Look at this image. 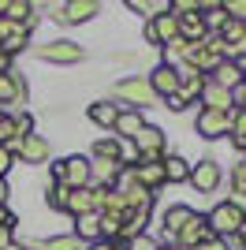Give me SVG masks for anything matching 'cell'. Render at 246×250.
I'll return each mask as SVG.
<instances>
[{
	"mask_svg": "<svg viewBox=\"0 0 246 250\" xmlns=\"http://www.w3.org/2000/svg\"><path fill=\"white\" fill-rule=\"evenodd\" d=\"M112 101L120 104V108H134V112H142V108L157 104L161 97L153 94V86H149V79H145V75H127V79H120V83H116Z\"/></svg>",
	"mask_w": 246,
	"mask_h": 250,
	"instance_id": "cell-1",
	"label": "cell"
},
{
	"mask_svg": "<svg viewBox=\"0 0 246 250\" xmlns=\"http://www.w3.org/2000/svg\"><path fill=\"white\" fill-rule=\"evenodd\" d=\"M52 183H60V187H67V190L93 187V168H90V157L71 153V157H60V161H52Z\"/></svg>",
	"mask_w": 246,
	"mask_h": 250,
	"instance_id": "cell-2",
	"label": "cell"
},
{
	"mask_svg": "<svg viewBox=\"0 0 246 250\" xmlns=\"http://www.w3.org/2000/svg\"><path fill=\"white\" fill-rule=\"evenodd\" d=\"M209 228H213V235H220V239H235L239 231L246 228V209L235 206V202L227 198V202H216L209 213Z\"/></svg>",
	"mask_w": 246,
	"mask_h": 250,
	"instance_id": "cell-3",
	"label": "cell"
},
{
	"mask_svg": "<svg viewBox=\"0 0 246 250\" xmlns=\"http://www.w3.org/2000/svg\"><path fill=\"white\" fill-rule=\"evenodd\" d=\"M8 149H11V157L19 153V161H22V165H45V161L52 157L49 138H45V135H38V131H34L30 138H22V142H8Z\"/></svg>",
	"mask_w": 246,
	"mask_h": 250,
	"instance_id": "cell-4",
	"label": "cell"
},
{
	"mask_svg": "<svg viewBox=\"0 0 246 250\" xmlns=\"http://www.w3.org/2000/svg\"><path fill=\"white\" fill-rule=\"evenodd\" d=\"M194 131L202 138H209V142H216V138H227L231 135V112H213V108H202L194 120Z\"/></svg>",
	"mask_w": 246,
	"mask_h": 250,
	"instance_id": "cell-5",
	"label": "cell"
},
{
	"mask_svg": "<svg viewBox=\"0 0 246 250\" xmlns=\"http://www.w3.org/2000/svg\"><path fill=\"white\" fill-rule=\"evenodd\" d=\"M38 56L45 63H79V60H86V49L67 42V38H56L49 45H38Z\"/></svg>",
	"mask_w": 246,
	"mask_h": 250,
	"instance_id": "cell-6",
	"label": "cell"
},
{
	"mask_svg": "<svg viewBox=\"0 0 246 250\" xmlns=\"http://www.w3.org/2000/svg\"><path fill=\"white\" fill-rule=\"evenodd\" d=\"M220 179H224V168L216 165L213 157H202L198 165H190V187L202 190V194H213L220 187Z\"/></svg>",
	"mask_w": 246,
	"mask_h": 250,
	"instance_id": "cell-7",
	"label": "cell"
},
{
	"mask_svg": "<svg viewBox=\"0 0 246 250\" xmlns=\"http://www.w3.org/2000/svg\"><path fill=\"white\" fill-rule=\"evenodd\" d=\"M93 15H101V0H67V4L56 8V22H63V26L90 22Z\"/></svg>",
	"mask_w": 246,
	"mask_h": 250,
	"instance_id": "cell-8",
	"label": "cell"
},
{
	"mask_svg": "<svg viewBox=\"0 0 246 250\" xmlns=\"http://www.w3.org/2000/svg\"><path fill=\"white\" fill-rule=\"evenodd\" d=\"M175 38H179V19H175L172 11H164V15H157V19L145 22V42L157 45V49L172 45Z\"/></svg>",
	"mask_w": 246,
	"mask_h": 250,
	"instance_id": "cell-9",
	"label": "cell"
},
{
	"mask_svg": "<svg viewBox=\"0 0 246 250\" xmlns=\"http://www.w3.org/2000/svg\"><path fill=\"white\" fill-rule=\"evenodd\" d=\"M213 239V228H209V217H202V213H194V217L186 220V228L175 235V247H186V250H198L202 243Z\"/></svg>",
	"mask_w": 246,
	"mask_h": 250,
	"instance_id": "cell-10",
	"label": "cell"
},
{
	"mask_svg": "<svg viewBox=\"0 0 246 250\" xmlns=\"http://www.w3.org/2000/svg\"><path fill=\"white\" fill-rule=\"evenodd\" d=\"M134 146H138V153H142V161H164V131L161 127H153V124H145L138 135L131 138Z\"/></svg>",
	"mask_w": 246,
	"mask_h": 250,
	"instance_id": "cell-11",
	"label": "cell"
},
{
	"mask_svg": "<svg viewBox=\"0 0 246 250\" xmlns=\"http://www.w3.org/2000/svg\"><path fill=\"white\" fill-rule=\"evenodd\" d=\"M145 79H149V86H153V94L164 97V101L179 94V67H172V63H164V60H161L153 71L145 75Z\"/></svg>",
	"mask_w": 246,
	"mask_h": 250,
	"instance_id": "cell-12",
	"label": "cell"
},
{
	"mask_svg": "<svg viewBox=\"0 0 246 250\" xmlns=\"http://www.w3.org/2000/svg\"><path fill=\"white\" fill-rule=\"evenodd\" d=\"M30 30H34V26H22V22L0 19V49L8 52V56H15V52H22V49H26V45H30Z\"/></svg>",
	"mask_w": 246,
	"mask_h": 250,
	"instance_id": "cell-13",
	"label": "cell"
},
{
	"mask_svg": "<svg viewBox=\"0 0 246 250\" xmlns=\"http://www.w3.org/2000/svg\"><path fill=\"white\" fill-rule=\"evenodd\" d=\"M86 213H101V187L67 190V217H86Z\"/></svg>",
	"mask_w": 246,
	"mask_h": 250,
	"instance_id": "cell-14",
	"label": "cell"
},
{
	"mask_svg": "<svg viewBox=\"0 0 246 250\" xmlns=\"http://www.w3.org/2000/svg\"><path fill=\"white\" fill-rule=\"evenodd\" d=\"M26 97H30V90H26V83H22L19 71L0 75V104H8V108H22Z\"/></svg>",
	"mask_w": 246,
	"mask_h": 250,
	"instance_id": "cell-15",
	"label": "cell"
},
{
	"mask_svg": "<svg viewBox=\"0 0 246 250\" xmlns=\"http://www.w3.org/2000/svg\"><path fill=\"white\" fill-rule=\"evenodd\" d=\"M202 108H213V112H235V94L224 90V86H216V83H205Z\"/></svg>",
	"mask_w": 246,
	"mask_h": 250,
	"instance_id": "cell-16",
	"label": "cell"
},
{
	"mask_svg": "<svg viewBox=\"0 0 246 250\" xmlns=\"http://www.w3.org/2000/svg\"><path fill=\"white\" fill-rule=\"evenodd\" d=\"M205 83H209V79H205L202 71H194V67H179V97H183V101H202V90H205Z\"/></svg>",
	"mask_w": 246,
	"mask_h": 250,
	"instance_id": "cell-17",
	"label": "cell"
},
{
	"mask_svg": "<svg viewBox=\"0 0 246 250\" xmlns=\"http://www.w3.org/2000/svg\"><path fill=\"white\" fill-rule=\"evenodd\" d=\"M190 217H194V209H190V206H168V209L161 213L164 235H168V239H175V235L186 228V220H190Z\"/></svg>",
	"mask_w": 246,
	"mask_h": 250,
	"instance_id": "cell-18",
	"label": "cell"
},
{
	"mask_svg": "<svg viewBox=\"0 0 246 250\" xmlns=\"http://www.w3.org/2000/svg\"><path fill=\"white\" fill-rule=\"evenodd\" d=\"M134 179H138L149 194H157V190L164 187V161H142V165L134 168Z\"/></svg>",
	"mask_w": 246,
	"mask_h": 250,
	"instance_id": "cell-19",
	"label": "cell"
},
{
	"mask_svg": "<svg viewBox=\"0 0 246 250\" xmlns=\"http://www.w3.org/2000/svg\"><path fill=\"white\" fill-rule=\"evenodd\" d=\"M75 239L79 243H101V213H86V217H75Z\"/></svg>",
	"mask_w": 246,
	"mask_h": 250,
	"instance_id": "cell-20",
	"label": "cell"
},
{
	"mask_svg": "<svg viewBox=\"0 0 246 250\" xmlns=\"http://www.w3.org/2000/svg\"><path fill=\"white\" fill-rule=\"evenodd\" d=\"M209 83L224 86V90H239V86H243V67H239L235 60H220V63H216V71L209 75Z\"/></svg>",
	"mask_w": 246,
	"mask_h": 250,
	"instance_id": "cell-21",
	"label": "cell"
},
{
	"mask_svg": "<svg viewBox=\"0 0 246 250\" xmlns=\"http://www.w3.org/2000/svg\"><path fill=\"white\" fill-rule=\"evenodd\" d=\"M145 127V120H142V112H134V108H120V120H116V138H120V142H131L134 135H138V131H142Z\"/></svg>",
	"mask_w": 246,
	"mask_h": 250,
	"instance_id": "cell-22",
	"label": "cell"
},
{
	"mask_svg": "<svg viewBox=\"0 0 246 250\" xmlns=\"http://www.w3.org/2000/svg\"><path fill=\"white\" fill-rule=\"evenodd\" d=\"M90 168H93V179H97L101 190H112L116 179H120V172H123L120 161H97V157H90Z\"/></svg>",
	"mask_w": 246,
	"mask_h": 250,
	"instance_id": "cell-23",
	"label": "cell"
},
{
	"mask_svg": "<svg viewBox=\"0 0 246 250\" xmlns=\"http://www.w3.org/2000/svg\"><path fill=\"white\" fill-rule=\"evenodd\" d=\"M86 116H90L97 127H116V120H120V104H116L112 97H104V101H93L90 108H86Z\"/></svg>",
	"mask_w": 246,
	"mask_h": 250,
	"instance_id": "cell-24",
	"label": "cell"
},
{
	"mask_svg": "<svg viewBox=\"0 0 246 250\" xmlns=\"http://www.w3.org/2000/svg\"><path fill=\"white\" fill-rule=\"evenodd\" d=\"M179 38H183L186 45H202L205 38H209L205 19H202V15H186V19H179Z\"/></svg>",
	"mask_w": 246,
	"mask_h": 250,
	"instance_id": "cell-25",
	"label": "cell"
},
{
	"mask_svg": "<svg viewBox=\"0 0 246 250\" xmlns=\"http://www.w3.org/2000/svg\"><path fill=\"white\" fill-rule=\"evenodd\" d=\"M164 183H190V165H186V157H175V153L164 157Z\"/></svg>",
	"mask_w": 246,
	"mask_h": 250,
	"instance_id": "cell-26",
	"label": "cell"
},
{
	"mask_svg": "<svg viewBox=\"0 0 246 250\" xmlns=\"http://www.w3.org/2000/svg\"><path fill=\"white\" fill-rule=\"evenodd\" d=\"M4 19L22 22V26H34V4L30 0H4Z\"/></svg>",
	"mask_w": 246,
	"mask_h": 250,
	"instance_id": "cell-27",
	"label": "cell"
},
{
	"mask_svg": "<svg viewBox=\"0 0 246 250\" xmlns=\"http://www.w3.org/2000/svg\"><path fill=\"white\" fill-rule=\"evenodd\" d=\"M231 146L239 149V153H246V108H235L231 112Z\"/></svg>",
	"mask_w": 246,
	"mask_h": 250,
	"instance_id": "cell-28",
	"label": "cell"
},
{
	"mask_svg": "<svg viewBox=\"0 0 246 250\" xmlns=\"http://www.w3.org/2000/svg\"><path fill=\"white\" fill-rule=\"evenodd\" d=\"M34 250H82V243L71 235H52V239H34Z\"/></svg>",
	"mask_w": 246,
	"mask_h": 250,
	"instance_id": "cell-29",
	"label": "cell"
},
{
	"mask_svg": "<svg viewBox=\"0 0 246 250\" xmlns=\"http://www.w3.org/2000/svg\"><path fill=\"white\" fill-rule=\"evenodd\" d=\"M216 38H220V42H224L227 49H235V45L246 38V22H239V19H227V26H224L220 34H216Z\"/></svg>",
	"mask_w": 246,
	"mask_h": 250,
	"instance_id": "cell-30",
	"label": "cell"
},
{
	"mask_svg": "<svg viewBox=\"0 0 246 250\" xmlns=\"http://www.w3.org/2000/svg\"><path fill=\"white\" fill-rule=\"evenodd\" d=\"M93 157L97 161H120V138H97L93 142Z\"/></svg>",
	"mask_w": 246,
	"mask_h": 250,
	"instance_id": "cell-31",
	"label": "cell"
},
{
	"mask_svg": "<svg viewBox=\"0 0 246 250\" xmlns=\"http://www.w3.org/2000/svg\"><path fill=\"white\" fill-rule=\"evenodd\" d=\"M11 124H15V138H11V142H22V138H30V135H34V127H38L30 112H15V116H11Z\"/></svg>",
	"mask_w": 246,
	"mask_h": 250,
	"instance_id": "cell-32",
	"label": "cell"
},
{
	"mask_svg": "<svg viewBox=\"0 0 246 250\" xmlns=\"http://www.w3.org/2000/svg\"><path fill=\"white\" fill-rule=\"evenodd\" d=\"M45 202H49V209H56V213H67V187H60V183H49V190H45Z\"/></svg>",
	"mask_w": 246,
	"mask_h": 250,
	"instance_id": "cell-33",
	"label": "cell"
},
{
	"mask_svg": "<svg viewBox=\"0 0 246 250\" xmlns=\"http://www.w3.org/2000/svg\"><path fill=\"white\" fill-rule=\"evenodd\" d=\"M127 8L138 11V15H145V19H157V15L168 11V4H153V0H127Z\"/></svg>",
	"mask_w": 246,
	"mask_h": 250,
	"instance_id": "cell-34",
	"label": "cell"
},
{
	"mask_svg": "<svg viewBox=\"0 0 246 250\" xmlns=\"http://www.w3.org/2000/svg\"><path fill=\"white\" fill-rule=\"evenodd\" d=\"M231 202L246 209V172H243V168L231 172Z\"/></svg>",
	"mask_w": 246,
	"mask_h": 250,
	"instance_id": "cell-35",
	"label": "cell"
},
{
	"mask_svg": "<svg viewBox=\"0 0 246 250\" xmlns=\"http://www.w3.org/2000/svg\"><path fill=\"white\" fill-rule=\"evenodd\" d=\"M11 138H15V124H11V112H8V108H0V146H8Z\"/></svg>",
	"mask_w": 246,
	"mask_h": 250,
	"instance_id": "cell-36",
	"label": "cell"
},
{
	"mask_svg": "<svg viewBox=\"0 0 246 250\" xmlns=\"http://www.w3.org/2000/svg\"><path fill=\"white\" fill-rule=\"evenodd\" d=\"M127 250H161V243H157L153 235L145 231V235H134V239L127 243Z\"/></svg>",
	"mask_w": 246,
	"mask_h": 250,
	"instance_id": "cell-37",
	"label": "cell"
},
{
	"mask_svg": "<svg viewBox=\"0 0 246 250\" xmlns=\"http://www.w3.org/2000/svg\"><path fill=\"white\" fill-rule=\"evenodd\" d=\"M224 11H227V19L246 22V0H227V4H224Z\"/></svg>",
	"mask_w": 246,
	"mask_h": 250,
	"instance_id": "cell-38",
	"label": "cell"
},
{
	"mask_svg": "<svg viewBox=\"0 0 246 250\" xmlns=\"http://www.w3.org/2000/svg\"><path fill=\"white\" fill-rule=\"evenodd\" d=\"M11 172V149L8 146H0V179Z\"/></svg>",
	"mask_w": 246,
	"mask_h": 250,
	"instance_id": "cell-39",
	"label": "cell"
},
{
	"mask_svg": "<svg viewBox=\"0 0 246 250\" xmlns=\"http://www.w3.org/2000/svg\"><path fill=\"white\" fill-rule=\"evenodd\" d=\"M198 250H231V247H227V239H220V235H213V239H209V243H202V247H198Z\"/></svg>",
	"mask_w": 246,
	"mask_h": 250,
	"instance_id": "cell-40",
	"label": "cell"
},
{
	"mask_svg": "<svg viewBox=\"0 0 246 250\" xmlns=\"http://www.w3.org/2000/svg\"><path fill=\"white\" fill-rule=\"evenodd\" d=\"M0 228H15V213L8 206H0Z\"/></svg>",
	"mask_w": 246,
	"mask_h": 250,
	"instance_id": "cell-41",
	"label": "cell"
},
{
	"mask_svg": "<svg viewBox=\"0 0 246 250\" xmlns=\"http://www.w3.org/2000/svg\"><path fill=\"white\" fill-rule=\"evenodd\" d=\"M15 243V228H0V250Z\"/></svg>",
	"mask_w": 246,
	"mask_h": 250,
	"instance_id": "cell-42",
	"label": "cell"
},
{
	"mask_svg": "<svg viewBox=\"0 0 246 250\" xmlns=\"http://www.w3.org/2000/svg\"><path fill=\"white\" fill-rule=\"evenodd\" d=\"M11 60H15V56H8V52L0 49V75H8V71H15V67H11Z\"/></svg>",
	"mask_w": 246,
	"mask_h": 250,
	"instance_id": "cell-43",
	"label": "cell"
},
{
	"mask_svg": "<svg viewBox=\"0 0 246 250\" xmlns=\"http://www.w3.org/2000/svg\"><path fill=\"white\" fill-rule=\"evenodd\" d=\"M186 104H190V101H183L179 94H175V97H168V108H172V112H183Z\"/></svg>",
	"mask_w": 246,
	"mask_h": 250,
	"instance_id": "cell-44",
	"label": "cell"
},
{
	"mask_svg": "<svg viewBox=\"0 0 246 250\" xmlns=\"http://www.w3.org/2000/svg\"><path fill=\"white\" fill-rule=\"evenodd\" d=\"M86 250H116V243L112 239H101V243H90Z\"/></svg>",
	"mask_w": 246,
	"mask_h": 250,
	"instance_id": "cell-45",
	"label": "cell"
},
{
	"mask_svg": "<svg viewBox=\"0 0 246 250\" xmlns=\"http://www.w3.org/2000/svg\"><path fill=\"white\" fill-rule=\"evenodd\" d=\"M0 206H8V183L0 179Z\"/></svg>",
	"mask_w": 246,
	"mask_h": 250,
	"instance_id": "cell-46",
	"label": "cell"
},
{
	"mask_svg": "<svg viewBox=\"0 0 246 250\" xmlns=\"http://www.w3.org/2000/svg\"><path fill=\"white\" fill-rule=\"evenodd\" d=\"M235 239H239V247H243V250H246V228H243V231H239Z\"/></svg>",
	"mask_w": 246,
	"mask_h": 250,
	"instance_id": "cell-47",
	"label": "cell"
},
{
	"mask_svg": "<svg viewBox=\"0 0 246 250\" xmlns=\"http://www.w3.org/2000/svg\"><path fill=\"white\" fill-rule=\"evenodd\" d=\"M4 250H26V247H22V243H11V247H4Z\"/></svg>",
	"mask_w": 246,
	"mask_h": 250,
	"instance_id": "cell-48",
	"label": "cell"
},
{
	"mask_svg": "<svg viewBox=\"0 0 246 250\" xmlns=\"http://www.w3.org/2000/svg\"><path fill=\"white\" fill-rule=\"evenodd\" d=\"M161 250H179V247H175V243H168V247H161Z\"/></svg>",
	"mask_w": 246,
	"mask_h": 250,
	"instance_id": "cell-49",
	"label": "cell"
},
{
	"mask_svg": "<svg viewBox=\"0 0 246 250\" xmlns=\"http://www.w3.org/2000/svg\"><path fill=\"white\" fill-rule=\"evenodd\" d=\"M116 250H127V243H116Z\"/></svg>",
	"mask_w": 246,
	"mask_h": 250,
	"instance_id": "cell-50",
	"label": "cell"
},
{
	"mask_svg": "<svg viewBox=\"0 0 246 250\" xmlns=\"http://www.w3.org/2000/svg\"><path fill=\"white\" fill-rule=\"evenodd\" d=\"M239 168H243V172H246V157H243V161H239Z\"/></svg>",
	"mask_w": 246,
	"mask_h": 250,
	"instance_id": "cell-51",
	"label": "cell"
},
{
	"mask_svg": "<svg viewBox=\"0 0 246 250\" xmlns=\"http://www.w3.org/2000/svg\"><path fill=\"white\" fill-rule=\"evenodd\" d=\"M0 19H4V0H0Z\"/></svg>",
	"mask_w": 246,
	"mask_h": 250,
	"instance_id": "cell-52",
	"label": "cell"
},
{
	"mask_svg": "<svg viewBox=\"0 0 246 250\" xmlns=\"http://www.w3.org/2000/svg\"><path fill=\"white\" fill-rule=\"evenodd\" d=\"M239 108H246V97H243V104H239Z\"/></svg>",
	"mask_w": 246,
	"mask_h": 250,
	"instance_id": "cell-53",
	"label": "cell"
}]
</instances>
